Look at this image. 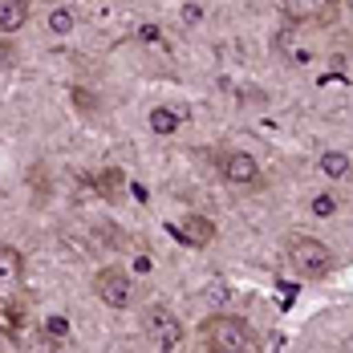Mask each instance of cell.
<instances>
[{
  "label": "cell",
  "mask_w": 353,
  "mask_h": 353,
  "mask_svg": "<svg viewBox=\"0 0 353 353\" xmlns=\"http://www.w3.org/2000/svg\"><path fill=\"white\" fill-rule=\"evenodd\" d=\"M199 341L203 350L212 353H248L256 350V333L244 317H232V313H212V317L199 325Z\"/></svg>",
  "instance_id": "obj_1"
},
{
  "label": "cell",
  "mask_w": 353,
  "mask_h": 353,
  "mask_svg": "<svg viewBox=\"0 0 353 353\" xmlns=\"http://www.w3.org/2000/svg\"><path fill=\"white\" fill-rule=\"evenodd\" d=\"M284 252H288L292 268H296L301 276H309V281L329 276L333 264H337L333 252H329V244H321L317 236H288V240H284Z\"/></svg>",
  "instance_id": "obj_2"
},
{
  "label": "cell",
  "mask_w": 353,
  "mask_h": 353,
  "mask_svg": "<svg viewBox=\"0 0 353 353\" xmlns=\"http://www.w3.org/2000/svg\"><path fill=\"white\" fill-rule=\"evenodd\" d=\"M142 337H146L154 350L171 353V350H179V341H183V325H179V317L171 309L154 305V309L142 313Z\"/></svg>",
  "instance_id": "obj_3"
},
{
  "label": "cell",
  "mask_w": 353,
  "mask_h": 353,
  "mask_svg": "<svg viewBox=\"0 0 353 353\" xmlns=\"http://www.w3.org/2000/svg\"><path fill=\"white\" fill-rule=\"evenodd\" d=\"M94 292H98V301L110 305V309H126L134 301V276L126 268H102L94 276Z\"/></svg>",
  "instance_id": "obj_4"
},
{
  "label": "cell",
  "mask_w": 353,
  "mask_h": 353,
  "mask_svg": "<svg viewBox=\"0 0 353 353\" xmlns=\"http://www.w3.org/2000/svg\"><path fill=\"white\" fill-rule=\"evenodd\" d=\"M337 4L341 0H281L284 17L292 25H325V21H333Z\"/></svg>",
  "instance_id": "obj_5"
},
{
  "label": "cell",
  "mask_w": 353,
  "mask_h": 353,
  "mask_svg": "<svg viewBox=\"0 0 353 353\" xmlns=\"http://www.w3.org/2000/svg\"><path fill=\"white\" fill-rule=\"evenodd\" d=\"M219 171L228 183H236V187H252V183H260V163L248 154V150H228L223 159H219Z\"/></svg>",
  "instance_id": "obj_6"
},
{
  "label": "cell",
  "mask_w": 353,
  "mask_h": 353,
  "mask_svg": "<svg viewBox=\"0 0 353 353\" xmlns=\"http://www.w3.org/2000/svg\"><path fill=\"white\" fill-rule=\"evenodd\" d=\"M171 236L187 248H208L215 240V223L208 215H187L183 223H171Z\"/></svg>",
  "instance_id": "obj_7"
},
{
  "label": "cell",
  "mask_w": 353,
  "mask_h": 353,
  "mask_svg": "<svg viewBox=\"0 0 353 353\" xmlns=\"http://www.w3.org/2000/svg\"><path fill=\"white\" fill-rule=\"evenodd\" d=\"M21 276H25V252L0 244V292L17 288V284H21Z\"/></svg>",
  "instance_id": "obj_8"
},
{
  "label": "cell",
  "mask_w": 353,
  "mask_h": 353,
  "mask_svg": "<svg viewBox=\"0 0 353 353\" xmlns=\"http://www.w3.org/2000/svg\"><path fill=\"white\" fill-rule=\"evenodd\" d=\"M29 21V0H0V33H17Z\"/></svg>",
  "instance_id": "obj_9"
},
{
  "label": "cell",
  "mask_w": 353,
  "mask_h": 353,
  "mask_svg": "<svg viewBox=\"0 0 353 353\" xmlns=\"http://www.w3.org/2000/svg\"><path fill=\"white\" fill-rule=\"evenodd\" d=\"M350 171H353V163L345 150H325L321 154V175L325 179H345Z\"/></svg>",
  "instance_id": "obj_10"
},
{
  "label": "cell",
  "mask_w": 353,
  "mask_h": 353,
  "mask_svg": "<svg viewBox=\"0 0 353 353\" xmlns=\"http://www.w3.org/2000/svg\"><path fill=\"white\" fill-rule=\"evenodd\" d=\"M150 126H154L159 134H171V130L179 126V118L171 114V110H154V114H150Z\"/></svg>",
  "instance_id": "obj_11"
},
{
  "label": "cell",
  "mask_w": 353,
  "mask_h": 353,
  "mask_svg": "<svg viewBox=\"0 0 353 353\" xmlns=\"http://www.w3.org/2000/svg\"><path fill=\"white\" fill-rule=\"evenodd\" d=\"M118 187H122V171H106V175L98 179V191L102 195H118Z\"/></svg>",
  "instance_id": "obj_12"
},
{
  "label": "cell",
  "mask_w": 353,
  "mask_h": 353,
  "mask_svg": "<svg viewBox=\"0 0 353 353\" xmlns=\"http://www.w3.org/2000/svg\"><path fill=\"white\" fill-rule=\"evenodd\" d=\"M139 37L146 41V45H154V49H167V37L159 33L154 25H142V29H139Z\"/></svg>",
  "instance_id": "obj_13"
},
{
  "label": "cell",
  "mask_w": 353,
  "mask_h": 353,
  "mask_svg": "<svg viewBox=\"0 0 353 353\" xmlns=\"http://www.w3.org/2000/svg\"><path fill=\"white\" fill-rule=\"evenodd\" d=\"M45 329H49V337H65V333H70V321L65 317H49L45 321Z\"/></svg>",
  "instance_id": "obj_14"
},
{
  "label": "cell",
  "mask_w": 353,
  "mask_h": 353,
  "mask_svg": "<svg viewBox=\"0 0 353 353\" xmlns=\"http://www.w3.org/2000/svg\"><path fill=\"white\" fill-rule=\"evenodd\" d=\"M333 208H337L333 195H317V199H313V215H333Z\"/></svg>",
  "instance_id": "obj_15"
},
{
  "label": "cell",
  "mask_w": 353,
  "mask_h": 353,
  "mask_svg": "<svg viewBox=\"0 0 353 353\" xmlns=\"http://www.w3.org/2000/svg\"><path fill=\"white\" fill-rule=\"evenodd\" d=\"M49 25H53V29H57V33H65V29H70L73 21H70V12H65V8H57V12H53V21H49Z\"/></svg>",
  "instance_id": "obj_16"
}]
</instances>
